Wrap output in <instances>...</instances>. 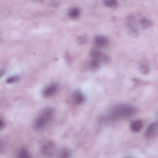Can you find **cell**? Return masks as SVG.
Listing matches in <instances>:
<instances>
[{"label": "cell", "mask_w": 158, "mask_h": 158, "mask_svg": "<svg viewBox=\"0 0 158 158\" xmlns=\"http://www.w3.org/2000/svg\"><path fill=\"white\" fill-rule=\"evenodd\" d=\"M136 112V109L130 105L122 104L114 107L107 115V120H114L118 118H127L134 115Z\"/></svg>", "instance_id": "1"}, {"label": "cell", "mask_w": 158, "mask_h": 158, "mask_svg": "<svg viewBox=\"0 0 158 158\" xmlns=\"http://www.w3.org/2000/svg\"><path fill=\"white\" fill-rule=\"evenodd\" d=\"M54 108L48 107L44 109L36 117L33 123V127L36 130H40L45 127L54 116Z\"/></svg>", "instance_id": "2"}, {"label": "cell", "mask_w": 158, "mask_h": 158, "mask_svg": "<svg viewBox=\"0 0 158 158\" xmlns=\"http://www.w3.org/2000/svg\"><path fill=\"white\" fill-rule=\"evenodd\" d=\"M157 123L156 122L150 123L147 127L146 131V136L148 138H154L157 135Z\"/></svg>", "instance_id": "3"}, {"label": "cell", "mask_w": 158, "mask_h": 158, "mask_svg": "<svg viewBox=\"0 0 158 158\" xmlns=\"http://www.w3.org/2000/svg\"><path fill=\"white\" fill-rule=\"evenodd\" d=\"M54 151V145L52 143L48 142L44 143L41 148V153L47 156H51L53 154Z\"/></svg>", "instance_id": "4"}, {"label": "cell", "mask_w": 158, "mask_h": 158, "mask_svg": "<svg viewBox=\"0 0 158 158\" xmlns=\"http://www.w3.org/2000/svg\"><path fill=\"white\" fill-rule=\"evenodd\" d=\"M57 90V85L54 83L51 84L44 89L43 91V94L45 97H50L52 96L54 94H55Z\"/></svg>", "instance_id": "5"}, {"label": "cell", "mask_w": 158, "mask_h": 158, "mask_svg": "<svg viewBox=\"0 0 158 158\" xmlns=\"http://www.w3.org/2000/svg\"><path fill=\"white\" fill-rule=\"evenodd\" d=\"M72 99L77 104H81L85 101L84 94L80 91H76L72 95Z\"/></svg>", "instance_id": "6"}, {"label": "cell", "mask_w": 158, "mask_h": 158, "mask_svg": "<svg viewBox=\"0 0 158 158\" xmlns=\"http://www.w3.org/2000/svg\"><path fill=\"white\" fill-rule=\"evenodd\" d=\"M94 44L99 47H104L108 44V40L101 35H98L94 38Z\"/></svg>", "instance_id": "7"}, {"label": "cell", "mask_w": 158, "mask_h": 158, "mask_svg": "<svg viewBox=\"0 0 158 158\" xmlns=\"http://www.w3.org/2000/svg\"><path fill=\"white\" fill-rule=\"evenodd\" d=\"M143 126V123L141 120H136L133 121L130 124V130L133 132L139 131Z\"/></svg>", "instance_id": "8"}, {"label": "cell", "mask_w": 158, "mask_h": 158, "mask_svg": "<svg viewBox=\"0 0 158 158\" xmlns=\"http://www.w3.org/2000/svg\"><path fill=\"white\" fill-rule=\"evenodd\" d=\"M80 14V10L78 7H74L70 9L69 12V15L72 19H77Z\"/></svg>", "instance_id": "9"}, {"label": "cell", "mask_w": 158, "mask_h": 158, "mask_svg": "<svg viewBox=\"0 0 158 158\" xmlns=\"http://www.w3.org/2000/svg\"><path fill=\"white\" fill-rule=\"evenodd\" d=\"M101 61V60L100 59L91 58V60H90L89 64L90 69L92 70H96L98 68H99Z\"/></svg>", "instance_id": "10"}, {"label": "cell", "mask_w": 158, "mask_h": 158, "mask_svg": "<svg viewBox=\"0 0 158 158\" xmlns=\"http://www.w3.org/2000/svg\"><path fill=\"white\" fill-rule=\"evenodd\" d=\"M18 157L22 158H28L30 157V155L26 149H22L18 153Z\"/></svg>", "instance_id": "11"}, {"label": "cell", "mask_w": 158, "mask_h": 158, "mask_svg": "<svg viewBox=\"0 0 158 158\" xmlns=\"http://www.w3.org/2000/svg\"><path fill=\"white\" fill-rule=\"evenodd\" d=\"M19 79H20L19 76L17 75H14V76H12V77L8 78L6 80V82L7 83H8V84H11V83H14L17 82V81L19 80Z\"/></svg>", "instance_id": "12"}, {"label": "cell", "mask_w": 158, "mask_h": 158, "mask_svg": "<svg viewBox=\"0 0 158 158\" xmlns=\"http://www.w3.org/2000/svg\"><path fill=\"white\" fill-rule=\"evenodd\" d=\"M104 4L110 7H115L117 5V1L115 0H111V1H104Z\"/></svg>", "instance_id": "13"}, {"label": "cell", "mask_w": 158, "mask_h": 158, "mask_svg": "<svg viewBox=\"0 0 158 158\" xmlns=\"http://www.w3.org/2000/svg\"><path fill=\"white\" fill-rule=\"evenodd\" d=\"M70 152L68 149H64L61 151L60 157H70Z\"/></svg>", "instance_id": "14"}, {"label": "cell", "mask_w": 158, "mask_h": 158, "mask_svg": "<svg viewBox=\"0 0 158 158\" xmlns=\"http://www.w3.org/2000/svg\"><path fill=\"white\" fill-rule=\"evenodd\" d=\"M4 123L3 120H2V119H1V121H0V128H1V129H2L3 127H4Z\"/></svg>", "instance_id": "15"}]
</instances>
